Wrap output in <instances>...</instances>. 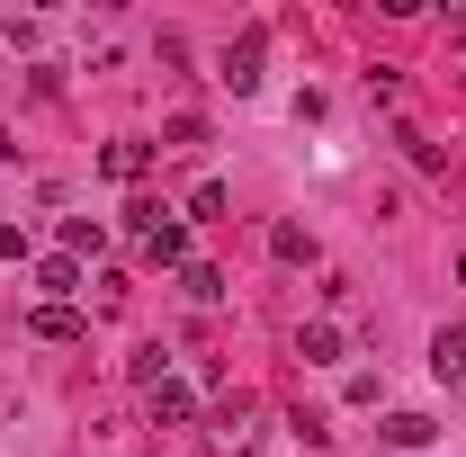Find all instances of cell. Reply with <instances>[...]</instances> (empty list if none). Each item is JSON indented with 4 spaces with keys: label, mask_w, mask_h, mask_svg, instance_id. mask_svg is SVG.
<instances>
[{
    "label": "cell",
    "mask_w": 466,
    "mask_h": 457,
    "mask_svg": "<svg viewBox=\"0 0 466 457\" xmlns=\"http://www.w3.org/2000/svg\"><path fill=\"white\" fill-rule=\"evenodd\" d=\"M27 332H36V341H81V314H72V305H36Z\"/></svg>",
    "instance_id": "ba28073f"
},
{
    "label": "cell",
    "mask_w": 466,
    "mask_h": 457,
    "mask_svg": "<svg viewBox=\"0 0 466 457\" xmlns=\"http://www.w3.org/2000/svg\"><path fill=\"white\" fill-rule=\"evenodd\" d=\"M269 251L296 269V260H314V233H305V225H269Z\"/></svg>",
    "instance_id": "7c38bea8"
},
{
    "label": "cell",
    "mask_w": 466,
    "mask_h": 457,
    "mask_svg": "<svg viewBox=\"0 0 466 457\" xmlns=\"http://www.w3.org/2000/svg\"><path fill=\"white\" fill-rule=\"evenodd\" d=\"M99 171H108V179H126V188H135V179L153 171V144H135V135H116L108 153H99Z\"/></svg>",
    "instance_id": "5b68a950"
},
{
    "label": "cell",
    "mask_w": 466,
    "mask_h": 457,
    "mask_svg": "<svg viewBox=\"0 0 466 457\" xmlns=\"http://www.w3.org/2000/svg\"><path fill=\"white\" fill-rule=\"evenodd\" d=\"M126 233L144 242V260H162V269H188V233H179V216H171V207L135 198V207H126Z\"/></svg>",
    "instance_id": "6da1fadb"
},
{
    "label": "cell",
    "mask_w": 466,
    "mask_h": 457,
    "mask_svg": "<svg viewBox=\"0 0 466 457\" xmlns=\"http://www.w3.org/2000/svg\"><path fill=\"white\" fill-rule=\"evenodd\" d=\"M296 359H305V368H332V359H341V332H332V323H305V332H296Z\"/></svg>",
    "instance_id": "52a82bcc"
},
{
    "label": "cell",
    "mask_w": 466,
    "mask_h": 457,
    "mask_svg": "<svg viewBox=\"0 0 466 457\" xmlns=\"http://www.w3.org/2000/svg\"><path fill=\"white\" fill-rule=\"evenodd\" d=\"M188 216H225V179H198L188 188Z\"/></svg>",
    "instance_id": "9a60e30c"
},
{
    "label": "cell",
    "mask_w": 466,
    "mask_h": 457,
    "mask_svg": "<svg viewBox=\"0 0 466 457\" xmlns=\"http://www.w3.org/2000/svg\"><path fill=\"white\" fill-rule=\"evenodd\" d=\"M36 287H46L55 305H72V296H81V260H72V251H63V260H36Z\"/></svg>",
    "instance_id": "8992f818"
},
{
    "label": "cell",
    "mask_w": 466,
    "mask_h": 457,
    "mask_svg": "<svg viewBox=\"0 0 466 457\" xmlns=\"http://www.w3.org/2000/svg\"><path fill=\"white\" fill-rule=\"evenodd\" d=\"M144 412H153V431H188V421H198V395H188V377H162V386H144Z\"/></svg>",
    "instance_id": "277c9868"
},
{
    "label": "cell",
    "mask_w": 466,
    "mask_h": 457,
    "mask_svg": "<svg viewBox=\"0 0 466 457\" xmlns=\"http://www.w3.org/2000/svg\"><path fill=\"white\" fill-rule=\"evenodd\" d=\"M260 63H269V27H242L225 46V72H216V81H225V90H260Z\"/></svg>",
    "instance_id": "3957f363"
},
{
    "label": "cell",
    "mask_w": 466,
    "mask_h": 457,
    "mask_svg": "<svg viewBox=\"0 0 466 457\" xmlns=\"http://www.w3.org/2000/svg\"><path fill=\"white\" fill-rule=\"evenodd\" d=\"M207 449H225V457L260 449V403H251V395H225V403H216V421H207Z\"/></svg>",
    "instance_id": "7a4b0ae2"
},
{
    "label": "cell",
    "mask_w": 466,
    "mask_h": 457,
    "mask_svg": "<svg viewBox=\"0 0 466 457\" xmlns=\"http://www.w3.org/2000/svg\"><path fill=\"white\" fill-rule=\"evenodd\" d=\"M126 368H135V386H162V377H171V359H162V341H144L135 359H126Z\"/></svg>",
    "instance_id": "5bb4252c"
},
{
    "label": "cell",
    "mask_w": 466,
    "mask_h": 457,
    "mask_svg": "<svg viewBox=\"0 0 466 457\" xmlns=\"http://www.w3.org/2000/svg\"><path fill=\"white\" fill-rule=\"evenodd\" d=\"M99 242H108L99 216H63V251H72V260H81V251H99Z\"/></svg>",
    "instance_id": "8fae6325"
},
{
    "label": "cell",
    "mask_w": 466,
    "mask_h": 457,
    "mask_svg": "<svg viewBox=\"0 0 466 457\" xmlns=\"http://www.w3.org/2000/svg\"><path fill=\"white\" fill-rule=\"evenodd\" d=\"M179 287H188L198 305H216V296H225V269H207V260H188V269H179Z\"/></svg>",
    "instance_id": "4fadbf2b"
},
{
    "label": "cell",
    "mask_w": 466,
    "mask_h": 457,
    "mask_svg": "<svg viewBox=\"0 0 466 457\" xmlns=\"http://www.w3.org/2000/svg\"><path fill=\"white\" fill-rule=\"evenodd\" d=\"M431 431L440 421H421V412H386V449H431Z\"/></svg>",
    "instance_id": "9c48e42d"
},
{
    "label": "cell",
    "mask_w": 466,
    "mask_h": 457,
    "mask_svg": "<svg viewBox=\"0 0 466 457\" xmlns=\"http://www.w3.org/2000/svg\"><path fill=\"white\" fill-rule=\"evenodd\" d=\"M431 368H440V377H466V323H449V332L431 341Z\"/></svg>",
    "instance_id": "30bf717a"
}]
</instances>
